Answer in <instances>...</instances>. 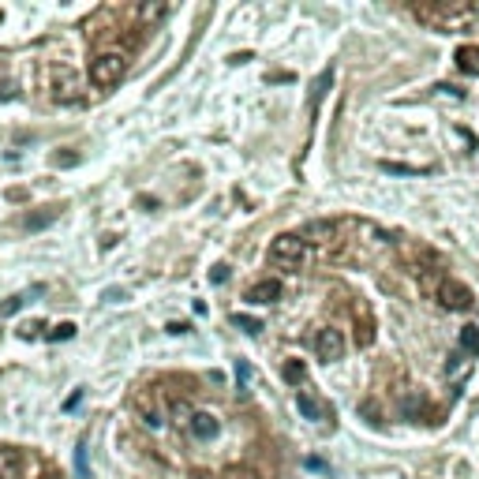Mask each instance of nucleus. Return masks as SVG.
<instances>
[{
  "label": "nucleus",
  "instance_id": "nucleus-1",
  "mask_svg": "<svg viewBox=\"0 0 479 479\" xmlns=\"http://www.w3.org/2000/svg\"><path fill=\"white\" fill-rule=\"evenodd\" d=\"M124 71H127V57H124V53L105 49V53H98V57L90 60V87L109 90V87H116V82L124 79Z\"/></svg>",
  "mask_w": 479,
  "mask_h": 479
},
{
  "label": "nucleus",
  "instance_id": "nucleus-2",
  "mask_svg": "<svg viewBox=\"0 0 479 479\" xmlns=\"http://www.w3.org/2000/svg\"><path fill=\"white\" fill-rule=\"evenodd\" d=\"M270 262L278 266V270H300V266L307 262V240L296 236V233H281L270 244Z\"/></svg>",
  "mask_w": 479,
  "mask_h": 479
},
{
  "label": "nucleus",
  "instance_id": "nucleus-3",
  "mask_svg": "<svg viewBox=\"0 0 479 479\" xmlns=\"http://www.w3.org/2000/svg\"><path fill=\"white\" fill-rule=\"evenodd\" d=\"M315 356L322 363H337V359L345 356V334L334 329V326H322L315 334Z\"/></svg>",
  "mask_w": 479,
  "mask_h": 479
},
{
  "label": "nucleus",
  "instance_id": "nucleus-4",
  "mask_svg": "<svg viewBox=\"0 0 479 479\" xmlns=\"http://www.w3.org/2000/svg\"><path fill=\"white\" fill-rule=\"evenodd\" d=\"M82 98V82L71 68H57V75H53V101H60V105H71V101Z\"/></svg>",
  "mask_w": 479,
  "mask_h": 479
},
{
  "label": "nucleus",
  "instance_id": "nucleus-5",
  "mask_svg": "<svg viewBox=\"0 0 479 479\" xmlns=\"http://www.w3.org/2000/svg\"><path fill=\"white\" fill-rule=\"evenodd\" d=\"M438 300H442V307H446V311H468L476 303L472 300V289H468V284H460V281H442Z\"/></svg>",
  "mask_w": 479,
  "mask_h": 479
},
{
  "label": "nucleus",
  "instance_id": "nucleus-6",
  "mask_svg": "<svg viewBox=\"0 0 479 479\" xmlns=\"http://www.w3.org/2000/svg\"><path fill=\"white\" fill-rule=\"evenodd\" d=\"M188 427H191V435H195L199 442H210V438L221 435V419L214 416V412H191Z\"/></svg>",
  "mask_w": 479,
  "mask_h": 479
},
{
  "label": "nucleus",
  "instance_id": "nucleus-7",
  "mask_svg": "<svg viewBox=\"0 0 479 479\" xmlns=\"http://www.w3.org/2000/svg\"><path fill=\"white\" fill-rule=\"evenodd\" d=\"M247 303H259V307H266V303H278L281 300V281H273V278H262V281H255L251 289H247Z\"/></svg>",
  "mask_w": 479,
  "mask_h": 479
},
{
  "label": "nucleus",
  "instance_id": "nucleus-8",
  "mask_svg": "<svg viewBox=\"0 0 479 479\" xmlns=\"http://www.w3.org/2000/svg\"><path fill=\"white\" fill-rule=\"evenodd\" d=\"M23 468H26L23 449L0 446V479H23Z\"/></svg>",
  "mask_w": 479,
  "mask_h": 479
},
{
  "label": "nucleus",
  "instance_id": "nucleus-9",
  "mask_svg": "<svg viewBox=\"0 0 479 479\" xmlns=\"http://www.w3.org/2000/svg\"><path fill=\"white\" fill-rule=\"evenodd\" d=\"M57 217H60V206H42L38 214H26L23 228H30V233H42V228H49Z\"/></svg>",
  "mask_w": 479,
  "mask_h": 479
},
{
  "label": "nucleus",
  "instance_id": "nucleus-10",
  "mask_svg": "<svg viewBox=\"0 0 479 479\" xmlns=\"http://www.w3.org/2000/svg\"><path fill=\"white\" fill-rule=\"evenodd\" d=\"M296 408L303 412V419H322V404L311 393H296Z\"/></svg>",
  "mask_w": 479,
  "mask_h": 479
},
{
  "label": "nucleus",
  "instance_id": "nucleus-11",
  "mask_svg": "<svg viewBox=\"0 0 479 479\" xmlns=\"http://www.w3.org/2000/svg\"><path fill=\"white\" fill-rule=\"evenodd\" d=\"M457 64H460V71H472V75H479V45H472V49H460L457 53Z\"/></svg>",
  "mask_w": 479,
  "mask_h": 479
},
{
  "label": "nucleus",
  "instance_id": "nucleus-12",
  "mask_svg": "<svg viewBox=\"0 0 479 479\" xmlns=\"http://www.w3.org/2000/svg\"><path fill=\"white\" fill-rule=\"evenodd\" d=\"M460 348H464V352H479V329L476 326H464V329H460Z\"/></svg>",
  "mask_w": 479,
  "mask_h": 479
},
{
  "label": "nucleus",
  "instance_id": "nucleus-13",
  "mask_svg": "<svg viewBox=\"0 0 479 479\" xmlns=\"http://www.w3.org/2000/svg\"><path fill=\"white\" fill-rule=\"evenodd\" d=\"M161 15H165V4H143L139 8V19L143 23H158Z\"/></svg>",
  "mask_w": 479,
  "mask_h": 479
},
{
  "label": "nucleus",
  "instance_id": "nucleus-14",
  "mask_svg": "<svg viewBox=\"0 0 479 479\" xmlns=\"http://www.w3.org/2000/svg\"><path fill=\"white\" fill-rule=\"evenodd\" d=\"M382 169L397 172V177H419V172H427V169H416V165H393V161H382Z\"/></svg>",
  "mask_w": 479,
  "mask_h": 479
},
{
  "label": "nucleus",
  "instance_id": "nucleus-15",
  "mask_svg": "<svg viewBox=\"0 0 479 479\" xmlns=\"http://www.w3.org/2000/svg\"><path fill=\"white\" fill-rule=\"evenodd\" d=\"M307 236H334V225H329V221H311V225L303 228V240Z\"/></svg>",
  "mask_w": 479,
  "mask_h": 479
},
{
  "label": "nucleus",
  "instance_id": "nucleus-16",
  "mask_svg": "<svg viewBox=\"0 0 479 479\" xmlns=\"http://www.w3.org/2000/svg\"><path fill=\"white\" fill-rule=\"evenodd\" d=\"M329 79H334V71H322L318 82H315V90H311V105H318L322 94H326V87H329Z\"/></svg>",
  "mask_w": 479,
  "mask_h": 479
},
{
  "label": "nucleus",
  "instance_id": "nucleus-17",
  "mask_svg": "<svg viewBox=\"0 0 479 479\" xmlns=\"http://www.w3.org/2000/svg\"><path fill=\"white\" fill-rule=\"evenodd\" d=\"M303 374H307V371H303V363H300V359H289V363H284V379H289L292 386L303 382Z\"/></svg>",
  "mask_w": 479,
  "mask_h": 479
},
{
  "label": "nucleus",
  "instance_id": "nucleus-18",
  "mask_svg": "<svg viewBox=\"0 0 479 479\" xmlns=\"http://www.w3.org/2000/svg\"><path fill=\"white\" fill-rule=\"evenodd\" d=\"M233 322H236L240 329H244V334H259V329H262V322H259V318H251V315H236Z\"/></svg>",
  "mask_w": 479,
  "mask_h": 479
},
{
  "label": "nucleus",
  "instance_id": "nucleus-19",
  "mask_svg": "<svg viewBox=\"0 0 479 479\" xmlns=\"http://www.w3.org/2000/svg\"><path fill=\"white\" fill-rule=\"evenodd\" d=\"M68 337H75V326H71V322H60V326L49 334V341H68Z\"/></svg>",
  "mask_w": 479,
  "mask_h": 479
},
{
  "label": "nucleus",
  "instance_id": "nucleus-20",
  "mask_svg": "<svg viewBox=\"0 0 479 479\" xmlns=\"http://www.w3.org/2000/svg\"><path fill=\"white\" fill-rule=\"evenodd\" d=\"M23 300H26V296H12V300L4 303V307H0V315H15V311L23 307Z\"/></svg>",
  "mask_w": 479,
  "mask_h": 479
},
{
  "label": "nucleus",
  "instance_id": "nucleus-21",
  "mask_svg": "<svg viewBox=\"0 0 479 479\" xmlns=\"http://www.w3.org/2000/svg\"><path fill=\"white\" fill-rule=\"evenodd\" d=\"M75 468H79V476H87V446L75 449Z\"/></svg>",
  "mask_w": 479,
  "mask_h": 479
},
{
  "label": "nucleus",
  "instance_id": "nucleus-22",
  "mask_svg": "<svg viewBox=\"0 0 479 479\" xmlns=\"http://www.w3.org/2000/svg\"><path fill=\"white\" fill-rule=\"evenodd\" d=\"M214 281H217V284L228 281V266H214Z\"/></svg>",
  "mask_w": 479,
  "mask_h": 479
},
{
  "label": "nucleus",
  "instance_id": "nucleus-23",
  "mask_svg": "<svg viewBox=\"0 0 479 479\" xmlns=\"http://www.w3.org/2000/svg\"><path fill=\"white\" fill-rule=\"evenodd\" d=\"M191 479H206V476H202V472H195V476H191Z\"/></svg>",
  "mask_w": 479,
  "mask_h": 479
}]
</instances>
